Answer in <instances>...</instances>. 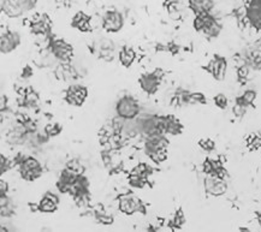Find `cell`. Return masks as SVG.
<instances>
[{
  "mask_svg": "<svg viewBox=\"0 0 261 232\" xmlns=\"http://www.w3.org/2000/svg\"><path fill=\"white\" fill-rule=\"evenodd\" d=\"M19 173L23 179L33 182L41 176L42 173V166L39 160L35 158H24L21 163H19Z\"/></svg>",
  "mask_w": 261,
  "mask_h": 232,
  "instance_id": "1",
  "label": "cell"
},
{
  "mask_svg": "<svg viewBox=\"0 0 261 232\" xmlns=\"http://www.w3.org/2000/svg\"><path fill=\"white\" fill-rule=\"evenodd\" d=\"M117 114L119 116V118L122 119H133L139 114L140 112V106L139 102L134 99L133 96H123L122 99H119V101L117 102Z\"/></svg>",
  "mask_w": 261,
  "mask_h": 232,
  "instance_id": "2",
  "label": "cell"
},
{
  "mask_svg": "<svg viewBox=\"0 0 261 232\" xmlns=\"http://www.w3.org/2000/svg\"><path fill=\"white\" fill-rule=\"evenodd\" d=\"M123 24H124V18H123L122 13L116 11V10L106 11L105 15L102 16V27L106 32H119L123 28Z\"/></svg>",
  "mask_w": 261,
  "mask_h": 232,
  "instance_id": "3",
  "label": "cell"
},
{
  "mask_svg": "<svg viewBox=\"0 0 261 232\" xmlns=\"http://www.w3.org/2000/svg\"><path fill=\"white\" fill-rule=\"evenodd\" d=\"M21 43V36L15 32H6L0 35V52L2 53H11Z\"/></svg>",
  "mask_w": 261,
  "mask_h": 232,
  "instance_id": "4",
  "label": "cell"
},
{
  "mask_svg": "<svg viewBox=\"0 0 261 232\" xmlns=\"http://www.w3.org/2000/svg\"><path fill=\"white\" fill-rule=\"evenodd\" d=\"M88 95V90L83 86L73 85L69 87L68 92H66V100L70 105L73 106H81Z\"/></svg>",
  "mask_w": 261,
  "mask_h": 232,
  "instance_id": "5",
  "label": "cell"
},
{
  "mask_svg": "<svg viewBox=\"0 0 261 232\" xmlns=\"http://www.w3.org/2000/svg\"><path fill=\"white\" fill-rule=\"evenodd\" d=\"M205 189L210 195L219 196V195H223L226 191V184L222 178L211 176L205 179Z\"/></svg>",
  "mask_w": 261,
  "mask_h": 232,
  "instance_id": "6",
  "label": "cell"
},
{
  "mask_svg": "<svg viewBox=\"0 0 261 232\" xmlns=\"http://www.w3.org/2000/svg\"><path fill=\"white\" fill-rule=\"evenodd\" d=\"M52 52L62 62H68L72 57V47L63 40H56L52 42Z\"/></svg>",
  "mask_w": 261,
  "mask_h": 232,
  "instance_id": "7",
  "label": "cell"
},
{
  "mask_svg": "<svg viewBox=\"0 0 261 232\" xmlns=\"http://www.w3.org/2000/svg\"><path fill=\"white\" fill-rule=\"evenodd\" d=\"M119 208L123 213L133 214L135 213V212L141 210L142 204H141V201H140L137 197L133 196V195H125V196L120 198Z\"/></svg>",
  "mask_w": 261,
  "mask_h": 232,
  "instance_id": "8",
  "label": "cell"
},
{
  "mask_svg": "<svg viewBox=\"0 0 261 232\" xmlns=\"http://www.w3.org/2000/svg\"><path fill=\"white\" fill-rule=\"evenodd\" d=\"M58 203L59 198L55 194L47 193L45 194V196L39 202V210L43 212V213H52V212H55L58 208Z\"/></svg>",
  "mask_w": 261,
  "mask_h": 232,
  "instance_id": "9",
  "label": "cell"
},
{
  "mask_svg": "<svg viewBox=\"0 0 261 232\" xmlns=\"http://www.w3.org/2000/svg\"><path fill=\"white\" fill-rule=\"evenodd\" d=\"M214 6L213 0H189V8L195 15H205L212 11Z\"/></svg>",
  "mask_w": 261,
  "mask_h": 232,
  "instance_id": "10",
  "label": "cell"
},
{
  "mask_svg": "<svg viewBox=\"0 0 261 232\" xmlns=\"http://www.w3.org/2000/svg\"><path fill=\"white\" fill-rule=\"evenodd\" d=\"M30 28L35 34H47L49 30V18L46 16H38L30 22Z\"/></svg>",
  "mask_w": 261,
  "mask_h": 232,
  "instance_id": "11",
  "label": "cell"
},
{
  "mask_svg": "<svg viewBox=\"0 0 261 232\" xmlns=\"http://www.w3.org/2000/svg\"><path fill=\"white\" fill-rule=\"evenodd\" d=\"M211 72L217 80H223L226 71V62L224 58H217L211 63Z\"/></svg>",
  "mask_w": 261,
  "mask_h": 232,
  "instance_id": "12",
  "label": "cell"
},
{
  "mask_svg": "<svg viewBox=\"0 0 261 232\" xmlns=\"http://www.w3.org/2000/svg\"><path fill=\"white\" fill-rule=\"evenodd\" d=\"M72 25L81 32H89L90 30V17L86 13L79 12L73 16Z\"/></svg>",
  "mask_w": 261,
  "mask_h": 232,
  "instance_id": "13",
  "label": "cell"
},
{
  "mask_svg": "<svg viewBox=\"0 0 261 232\" xmlns=\"http://www.w3.org/2000/svg\"><path fill=\"white\" fill-rule=\"evenodd\" d=\"M140 83H141L142 89L146 90L147 93H154L156 87L159 85V79L153 73V75L142 76V79L140 80Z\"/></svg>",
  "mask_w": 261,
  "mask_h": 232,
  "instance_id": "14",
  "label": "cell"
},
{
  "mask_svg": "<svg viewBox=\"0 0 261 232\" xmlns=\"http://www.w3.org/2000/svg\"><path fill=\"white\" fill-rule=\"evenodd\" d=\"M2 10L9 16V17H12V18L19 17V16L23 13L21 8L16 4L15 0H5L2 5Z\"/></svg>",
  "mask_w": 261,
  "mask_h": 232,
  "instance_id": "15",
  "label": "cell"
},
{
  "mask_svg": "<svg viewBox=\"0 0 261 232\" xmlns=\"http://www.w3.org/2000/svg\"><path fill=\"white\" fill-rule=\"evenodd\" d=\"M119 59L120 63H122L125 68H128V66H130L134 63V60H135V52H134V49L130 48V47H124L119 53Z\"/></svg>",
  "mask_w": 261,
  "mask_h": 232,
  "instance_id": "16",
  "label": "cell"
},
{
  "mask_svg": "<svg viewBox=\"0 0 261 232\" xmlns=\"http://www.w3.org/2000/svg\"><path fill=\"white\" fill-rule=\"evenodd\" d=\"M16 4H17L23 12L33 10L36 6L38 0H15Z\"/></svg>",
  "mask_w": 261,
  "mask_h": 232,
  "instance_id": "17",
  "label": "cell"
},
{
  "mask_svg": "<svg viewBox=\"0 0 261 232\" xmlns=\"http://www.w3.org/2000/svg\"><path fill=\"white\" fill-rule=\"evenodd\" d=\"M254 99H255V93L247 92V93H244V95L241 97V99H239V104H241V105H243V106H247V105H249V104H252Z\"/></svg>",
  "mask_w": 261,
  "mask_h": 232,
  "instance_id": "18",
  "label": "cell"
},
{
  "mask_svg": "<svg viewBox=\"0 0 261 232\" xmlns=\"http://www.w3.org/2000/svg\"><path fill=\"white\" fill-rule=\"evenodd\" d=\"M10 169V161L8 158L0 154V176H3Z\"/></svg>",
  "mask_w": 261,
  "mask_h": 232,
  "instance_id": "19",
  "label": "cell"
},
{
  "mask_svg": "<svg viewBox=\"0 0 261 232\" xmlns=\"http://www.w3.org/2000/svg\"><path fill=\"white\" fill-rule=\"evenodd\" d=\"M214 101H216V105L220 107V109H226L227 106V99L225 97V95H223V94H219V95L216 96V99H214Z\"/></svg>",
  "mask_w": 261,
  "mask_h": 232,
  "instance_id": "20",
  "label": "cell"
},
{
  "mask_svg": "<svg viewBox=\"0 0 261 232\" xmlns=\"http://www.w3.org/2000/svg\"><path fill=\"white\" fill-rule=\"evenodd\" d=\"M8 191H9L8 182L4 179H0V200H3V198L6 197Z\"/></svg>",
  "mask_w": 261,
  "mask_h": 232,
  "instance_id": "21",
  "label": "cell"
},
{
  "mask_svg": "<svg viewBox=\"0 0 261 232\" xmlns=\"http://www.w3.org/2000/svg\"><path fill=\"white\" fill-rule=\"evenodd\" d=\"M200 146H201L203 149H206V150H212L214 148V142L211 140L201 141V142H200Z\"/></svg>",
  "mask_w": 261,
  "mask_h": 232,
  "instance_id": "22",
  "label": "cell"
},
{
  "mask_svg": "<svg viewBox=\"0 0 261 232\" xmlns=\"http://www.w3.org/2000/svg\"><path fill=\"white\" fill-rule=\"evenodd\" d=\"M244 111H246V106L241 105V104H237V105L233 107V112H235L236 116H243Z\"/></svg>",
  "mask_w": 261,
  "mask_h": 232,
  "instance_id": "23",
  "label": "cell"
},
{
  "mask_svg": "<svg viewBox=\"0 0 261 232\" xmlns=\"http://www.w3.org/2000/svg\"><path fill=\"white\" fill-rule=\"evenodd\" d=\"M183 223H184V218L182 217V215H180V213H178L175 218V225L177 227H179Z\"/></svg>",
  "mask_w": 261,
  "mask_h": 232,
  "instance_id": "24",
  "label": "cell"
},
{
  "mask_svg": "<svg viewBox=\"0 0 261 232\" xmlns=\"http://www.w3.org/2000/svg\"><path fill=\"white\" fill-rule=\"evenodd\" d=\"M5 107H6V97L0 96V111L5 110Z\"/></svg>",
  "mask_w": 261,
  "mask_h": 232,
  "instance_id": "25",
  "label": "cell"
},
{
  "mask_svg": "<svg viewBox=\"0 0 261 232\" xmlns=\"http://www.w3.org/2000/svg\"><path fill=\"white\" fill-rule=\"evenodd\" d=\"M247 73H248V70H247L246 68H241V70L239 71L240 77H246Z\"/></svg>",
  "mask_w": 261,
  "mask_h": 232,
  "instance_id": "26",
  "label": "cell"
}]
</instances>
